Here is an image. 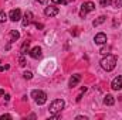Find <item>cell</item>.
I'll use <instances>...</instances> for the list:
<instances>
[{"instance_id":"cell-1","label":"cell","mask_w":122,"mask_h":120,"mask_svg":"<svg viewBox=\"0 0 122 120\" xmlns=\"http://www.w3.org/2000/svg\"><path fill=\"white\" fill-rule=\"evenodd\" d=\"M115 65H117V57H114V55H107L105 58H102L101 60V66H102V69H105V71H112L114 68H115Z\"/></svg>"},{"instance_id":"cell-2","label":"cell","mask_w":122,"mask_h":120,"mask_svg":"<svg viewBox=\"0 0 122 120\" xmlns=\"http://www.w3.org/2000/svg\"><path fill=\"white\" fill-rule=\"evenodd\" d=\"M31 97L34 99V102L37 103V105H44L46 102H47V93L46 92H43V90H33L31 92Z\"/></svg>"},{"instance_id":"cell-3","label":"cell","mask_w":122,"mask_h":120,"mask_svg":"<svg viewBox=\"0 0 122 120\" xmlns=\"http://www.w3.org/2000/svg\"><path fill=\"white\" fill-rule=\"evenodd\" d=\"M64 106H65V103H64V100H62V99H56V100H53V102H51V105H50L48 110H50V113H51V115H57V113H60L61 110L64 109Z\"/></svg>"},{"instance_id":"cell-4","label":"cell","mask_w":122,"mask_h":120,"mask_svg":"<svg viewBox=\"0 0 122 120\" xmlns=\"http://www.w3.org/2000/svg\"><path fill=\"white\" fill-rule=\"evenodd\" d=\"M92 10H95V4L92 3V1H85V3H82V6H81V9H80V17L81 18H84L90 11Z\"/></svg>"},{"instance_id":"cell-5","label":"cell","mask_w":122,"mask_h":120,"mask_svg":"<svg viewBox=\"0 0 122 120\" xmlns=\"http://www.w3.org/2000/svg\"><path fill=\"white\" fill-rule=\"evenodd\" d=\"M58 13H60V9L56 7V6H48V7L44 9V14H46L47 17H54V16H57Z\"/></svg>"},{"instance_id":"cell-6","label":"cell","mask_w":122,"mask_h":120,"mask_svg":"<svg viewBox=\"0 0 122 120\" xmlns=\"http://www.w3.org/2000/svg\"><path fill=\"white\" fill-rule=\"evenodd\" d=\"M29 54H30L31 58H34V60H38V58H41V55H43V50H41V47H34V48H31L30 51H29Z\"/></svg>"},{"instance_id":"cell-7","label":"cell","mask_w":122,"mask_h":120,"mask_svg":"<svg viewBox=\"0 0 122 120\" xmlns=\"http://www.w3.org/2000/svg\"><path fill=\"white\" fill-rule=\"evenodd\" d=\"M9 18L11 21H19L21 18V10L20 9H13L10 13H9Z\"/></svg>"},{"instance_id":"cell-8","label":"cell","mask_w":122,"mask_h":120,"mask_svg":"<svg viewBox=\"0 0 122 120\" xmlns=\"http://www.w3.org/2000/svg\"><path fill=\"white\" fill-rule=\"evenodd\" d=\"M31 21H33V13L31 11H26L24 13V17H23V21H21L23 27H29L31 24Z\"/></svg>"},{"instance_id":"cell-9","label":"cell","mask_w":122,"mask_h":120,"mask_svg":"<svg viewBox=\"0 0 122 120\" xmlns=\"http://www.w3.org/2000/svg\"><path fill=\"white\" fill-rule=\"evenodd\" d=\"M80 82H81V75H80V74H75V75H72V76L70 78L68 85H70V88H75Z\"/></svg>"},{"instance_id":"cell-10","label":"cell","mask_w":122,"mask_h":120,"mask_svg":"<svg viewBox=\"0 0 122 120\" xmlns=\"http://www.w3.org/2000/svg\"><path fill=\"white\" fill-rule=\"evenodd\" d=\"M111 88L114 90H121L122 89V76H117V78L112 81Z\"/></svg>"},{"instance_id":"cell-11","label":"cell","mask_w":122,"mask_h":120,"mask_svg":"<svg viewBox=\"0 0 122 120\" xmlns=\"http://www.w3.org/2000/svg\"><path fill=\"white\" fill-rule=\"evenodd\" d=\"M94 41H95V44H98V45H102V44H105V42H107V35H105L104 32H98V34L95 35Z\"/></svg>"},{"instance_id":"cell-12","label":"cell","mask_w":122,"mask_h":120,"mask_svg":"<svg viewBox=\"0 0 122 120\" xmlns=\"http://www.w3.org/2000/svg\"><path fill=\"white\" fill-rule=\"evenodd\" d=\"M30 40H26L24 42H23V45H21V48H20V52H21V55H26L29 51H30Z\"/></svg>"},{"instance_id":"cell-13","label":"cell","mask_w":122,"mask_h":120,"mask_svg":"<svg viewBox=\"0 0 122 120\" xmlns=\"http://www.w3.org/2000/svg\"><path fill=\"white\" fill-rule=\"evenodd\" d=\"M104 103H105L107 106H112V105L115 103V97H114L112 95H107V96L104 97Z\"/></svg>"},{"instance_id":"cell-14","label":"cell","mask_w":122,"mask_h":120,"mask_svg":"<svg viewBox=\"0 0 122 120\" xmlns=\"http://www.w3.org/2000/svg\"><path fill=\"white\" fill-rule=\"evenodd\" d=\"M19 37H20V32H19L17 30H11V31H10V42L17 41V40H19Z\"/></svg>"},{"instance_id":"cell-15","label":"cell","mask_w":122,"mask_h":120,"mask_svg":"<svg viewBox=\"0 0 122 120\" xmlns=\"http://www.w3.org/2000/svg\"><path fill=\"white\" fill-rule=\"evenodd\" d=\"M105 20H107V17H105V16H99V17H98L97 20H94V21H92V26H94V27H97V26L102 24V23H104Z\"/></svg>"},{"instance_id":"cell-16","label":"cell","mask_w":122,"mask_h":120,"mask_svg":"<svg viewBox=\"0 0 122 120\" xmlns=\"http://www.w3.org/2000/svg\"><path fill=\"white\" fill-rule=\"evenodd\" d=\"M6 20H7V14L4 13V10L0 9V23H4Z\"/></svg>"},{"instance_id":"cell-17","label":"cell","mask_w":122,"mask_h":120,"mask_svg":"<svg viewBox=\"0 0 122 120\" xmlns=\"http://www.w3.org/2000/svg\"><path fill=\"white\" fill-rule=\"evenodd\" d=\"M112 6H114L115 9H121L122 7V0H114V1H112Z\"/></svg>"},{"instance_id":"cell-18","label":"cell","mask_w":122,"mask_h":120,"mask_svg":"<svg viewBox=\"0 0 122 120\" xmlns=\"http://www.w3.org/2000/svg\"><path fill=\"white\" fill-rule=\"evenodd\" d=\"M111 1H112V0H99V4H101L102 7H107V6L111 4Z\"/></svg>"},{"instance_id":"cell-19","label":"cell","mask_w":122,"mask_h":120,"mask_svg":"<svg viewBox=\"0 0 122 120\" xmlns=\"http://www.w3.org/2000/svg\"><path fill=\"white\" fill-rule=\"evenodd\" d=\"M23 76H24V79H31V78H33V74H31L30 71H26V72L23 74Z\"/></svg>"},{"instance_id":"cell-20","label":"cell","mask_w":122,"mask_h":120,"mask_svg":"<svg viewBox=\"0 0 122 120\" xmlns=\"http://www.w3.org/2000/svg\"><path fill=\"white\" fill-rule=\"evenodd\" d=\"M19 62H20V66H26V60H24V55H20Z\"/></svg>"},{"instance_id":"cell-21","label":"cell","mask_w":122,"mask_h":120,"mask_svg":"<svg viewBox=\"0 0 122 120\" xmlns=\"http://www.w3.org/2000/svg\"><path fill=\"white\" fill-rule=\"evenodd\" d=\"M108 52H109V47H104V48H101V54H102V55H108Z\"/></svg>"},{"instance_id":"cell-22","label":"cell","mask_w":122,"mask_h":120,"mask_svg":"<svg viewBox=\"0 0 122 120\" xmlns=\"http://www.w3.org/2000/svg\"><path fill=\"white\" fill-rule=\"evenodd\" d=\"M53 3H56V4H65L67 0H53Z\"/></svg>"},{"instance_id":"cell-23","label":"cell","mask_w":122,"mask_h":120,"mask_svg":"<svg viewBox=\"0 0 122 120\" xmlns=\"http://www.w3.org/2000/svg\"><path fill=\"white\" fill-rule=\"evenodd\" d=\"M0 119H1V120H4V119H11V115H1V116H0Z\"/></svg>"},{"instance_id":"cell-24","label":"cell","mask_w":122,"mask_h":120,"mask_svg":"<svg viewBox=\"0 0 122 120\" xmlns=\"http://www.w3.org/2000/svg\"><path fill=\"white\" fill-rule=\"evenodd\" d=\"M4 69H9V65L3 66V64H1V60H0V71H4Z\"/></svg>"},{"instance_id":"cell-25","label":"cell","mask_w":122,"mask_h":120,"mask_svg":"<svg viewBox=\"0 0 122 120\" xmlns=\"http://www.w3.org/2000/svg\"><path fill=\"white\" fill-rule=\"evenodd\" d=\"M36 1H38V3H41V4H46V3H47V0H36Z\"/></svg>"},{"instance_id":"cell-26","label":"cell","mask_w":122,"mask_h":120,"mask_svg":"<svg viewBox=\"0 0 122 120\" xmlns=\"http://www.w3.org/2000/svg\"><path fill=\"white\" fill-rule=\"evenodd\" d=\"M77 119H78V120H81V119L87 120V117H85V116H77Z\"/></svg>"},{"instance_id":"cell-27","label":"cell","mask_w":122,"mask_h":120,"mask_svg":"<svg viewBox=\"0 0 122 120\" xmlns=\"http://www.w3.org/2000/svg\"><path fill=\"white\" fill-rule=\"evenodd\" d=\"M36 27H37V28H43V24H40V23H37V24H36Z\"/></svg>"},{"instance_id":"cell-28","label":"cell","mask_w":122,"mask_h":120,"mask_svg":"<svg viewBox=\"0 0 122 120\" xmlns=\"http://www.w3.org/2000/svg\"><path fill=\"white\" fill-rule=\"evenodd\" d=\"M3 95H4V90H3V89H0V96H3Z\"/></svg>"}]
</instances>
